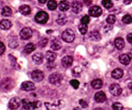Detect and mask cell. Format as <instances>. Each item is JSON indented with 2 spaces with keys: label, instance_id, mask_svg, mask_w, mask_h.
Returning <instances> with one entry per match:
<instances>
[{
  "label": "cell",
  "instance_id": "44dd1931",
  "mask_svg": "<svg viewBox=\"0 0 132 110\" xmlns=\"http://www.w3.org/2000/svg\"><path fill=\"white\" fill-rule=\"evenodd\" d=\"M90 85H92V87L94 88V89H100V88H101V87L103 86V82L101 79H97L92 80V83H90Z\"/></svg>",
  "mask_w": 132,
  "mask_h": 110
},
{
  "label": "cell",
  "instance_id": "d590c367",
  "mask_svg": "<svg viewBox=\"0 0 132 110\" xmlns=\"http://www.w3.org/2000/svg\"><path fill=\"white\" fill-rule=\"evenodd\" d=\"M112 109L113 110H122L123 109L122 104H120V103H119V102L114 103V104L112 105Z\"/></svg>",
  "mask_w": 132,
  "mask_h": 110
},
{
  "label": "cell",
  "instance_id": "30bf717a",
  "mask_svg": "<svg viewBox=\"0 0 132 110\" xmlns=\"http://www.w3.org/2000/svg\"><path fill=\"white\" fill-rule=\"evenodd\" d=\"M32 35H33V32L28 27L24 28V29H22L20 32V37L23 40H28V39L31 38Z\"/></svg>",
  "mask_w": 132,
  "mask_h": 110
},
{
  "label": "cell",
  "instance_id": "8fae6325",
  "mask_svg": "<svg viewBox=\"0 0 132 110\" xmlns=\"http://www.w3.org/2000/svg\"><path fill=\"white\" fill-rule=\"evenodd\" d=\"M21 88L24 91H33L35 89V85L31 81H24L21 85Z\"/></svg>",
  "mask_w": 132,
  "mask_h": 110
},
{
  "label": "cell",
  "instance_id": "83f0119b",
  "mask_svg": "<svg viewBox=\"0 0 132 110\" xmlns=\"http://www.w3.org/2000/svg\"><path fill=\"white\" fill-rule=\"evenodd\" d=\"M47 7L49 8L50 10L53 11V10H55L57 7V2L55 0H49L47 3Z\"/></svg>",
  "mask_w": 132,
  "mask_h": 110
},
{
  "label": "cell",
  "instance_id": "ba28073f",
  "mask_svg": "<svg viewBox=\"0 0 132 110\" xmlns=\"http://www.w3.org/2000/svg\"><path fill=\"white\" fill-rule=\"evenodd\" d=\"M102 14V10L99 6H94L89 9V15L93 17H99Z\"/></svg>",
  "mask_w": 132,
  "mask_h": 110
},
{
  "label": "cell",
  "instance_id": "d4e9b609",
  "mask_svg": "<svg viewBox=\"0 0 132 110\" xmlns=\"http://www.w3.org/2000/svg\"><path fill=\"white\" fill-rule=\"evenodd\" d=\"M35 50V45L34 43H32V42L27 43L24 48V51L26 54H29V53H31L32 51H34Z\"/></svg>",
  "mask_w": 132,
  "mask_h": 110
},
{
  "label": "cell",
  "instance_id": "3957f363",
  "mask_svg": "<svg viewBox=\"0 0 132 110\" xmlns=\"http://www.w3.org/2000/svg\"><path fill=\"white\" fill-rule=\"evenodd\" d=\"M48 19H49V15H48V14L44 11H39L35 16V22L38 23V24H45V23L48 21Z\"/></svg>",
  "mask_w": 132,
  "mask_h": 110
},
{
  "label": "cell",
  "instance_id": "4fadbf2b",
  "mask_svg": "<svg viewBox=\"0 0 132 110\" xmlns=\"http://www.w3.org/2000/svg\"><path fill=\"white\" fill-rule=\"evenodd\" d=\"M72 12L75 14H78L82 10V4H81L80 1H74L73 3L72 4Z\"/></svg>",
  "mask_w": 132,
  "mask_h": 110
},
{
  "label": "cell",
  "instance_id": "cb8c5ba5",
  "mask_svg": "<svg viewBox=\"0 0 132 110\" xmlns=\"http://www.w3.org/2000/svg\"><path fill=\"white\" fill-rule=\"evenodd\" d=\"M12 26V23L8 20H2L0 21V28L3 30H8Z\"/></svg>",
  "mask_w": 132,
  "mask_h": 110
},
{
  "label": "cell",
  "instance_id": "f1b7e54d",
  "mask_svg": "<svg viewBox=\"0 0 132 110\" xmlns=\"http://www.w3.org/2000/svg\"><path fill=\"white\" fill-rule=\"evenodd\" d=\"M1 13H2V15H4V16H10L12 15V10L8 6H5V7L2 8Z\"/></svg>",
  "mask_w": 132,
  "mask_h": 110
},
{
  "label": "cell",
  "instance_id": "8992f818",
  "mask_svg": "<svg viewBox=\"0 0 132 110\" xmlns=\"http://www.w3.org/2000/svg\"><path fill=\"white\" fill-rule=\"evenodd\" d=\"M110 92L113 96H115V97H119V96L121 94V92H122V89H121V87L119 86V84H116V83H114V84L110 85Z\"/></svg>",
  "mask_w": 132,
  "mask_h": 110
},
{
  "label": "cell",
  "instance_id": "b9f144b4",
  "mask_svg": "<svg viewBox=\"0 0 132 110\" xmlns=\"http://www.w3.org/2000/svg\"><path fill=\"white\" fill-rule=\"evenodd\" d=\"M84 4L87 5V6H90L92 4V1L90 0H84Z\"/></svg>",
  "mask_w": 132,
  "mask_h": 110
},
{
  "label": "cell",
  "instance_id": "836d02e7",
  "mask_svg": "<svg viewBox=\"0 0 132 110\" xmlns=\"http://www.w3.org/2000/svg\"><path fill=\"white\" fill-rule=\"evenodd\" d=\"M87 30H88V27H87L86 24H81V25L79 26V32L81 33V34H85V33H87Z\"/></svg>",
  "mask_w": 132,
  "mask_h": 110
},
{
  "label": "cell",
  "instance_id": "4316f807",
  "mask_svg": "<svg viewBox=\"0 0 132 110\" xmlns=\"http://www.w3.org/2000/svg\"><path fill=\"white\" fill-rule=\"evenodd\" d=\"M90 38L92 39V41H100L101 40V34H100L99 32L95 31V32H92L90 34Z\"/></svg>",
  "mask_w": 132,
  "mask_h": 110
},
{
  "label": "cell",
  "instance_id": "5bb4252c",
  "mask_svg": "<svg viewBox=\"0 0 132 110\" xmlns=\"http://www.w3.org/2000/svg\"><path fill=\"white\" fill-rule=\"evenodd\" d=\"M119 62L123 65H128L131 61V57L128 54H121L119 58Z\"/></svg>",
  "mask_w": 132,
  "mask_h": 110
},
{
  "label": "cell",
  "instance_id": "d6a6232c",
  "mask_svg": "<svg viewBox=\"0 0 132 110\" xmlns=\"http://www.w3.org/2000/svg\"><path fill=\"white\" fill-rule=\"evenodd\" d=\"M116 20H117V18H116V16L114 15H110L108 17H107V19H106L107 23H108L109 24H115Z\"/></svg>",
  "mask_w": 132,
  "mask_h": 110
},
{
  "label": "cell",
  "instance_id": "9a60e30c",
  "mask_svg": "<svg viewBox=\"0 0 132 110\" xmlns=\"http://www.w3.org/2000/svg\"><path fill=\"white\" fill-rule=\"evenodd\" d=\"M94 98H95V101L97 103H103L105 100H106V95H105L104 92L102 91H100V92H97L94 96Z\"/></svg>",
  "mask_w": 132,
  "mask_h": 110
},
{
  "label": "cell",
  "instance_id": "f6af8a7d",
  "mask_svg": "<svg viewBox=\"0 0 132 110\" xmlns=\"http://www.w3.org/2000/svg\"><path fill=\"white\" fill-rule=\"evenodd\" d=\"M128 88H129V89H131V90H132V81H130V82L128 83Z\"/></svg>",
  "mask_w": 132,
  "mask_h": 110
},
{
  "label": "cell",
  "instance_id": "7c38bea8",
  "mask_svg": "<svg viewBox=\"0 0 132 110\" xmlns=\"http://www.w3.org/2000/svg\"><path fill=\"white\" fill-rule=\"evenodd\" d=\"M73 62V58L72 56H64L62 59V64L64 68H69L72 65Z\"/></svg>",
  "mask_w": 132,
  "mask_h": 110
},
{
  "label": "cell",
  "instance_id": "d6986e66",
  "mask_svg": "<svg viewBox=\"0 0 132 110\" xmlns=\"http://www.w3.org/2000/svg\"><path fill=\"white\" fill-rule=\"evenodd\" d=\"M111 77L113 79H121L123 77V70L121 69H115L113 71L111 72Z\"/></svg>",
  "mask_w": 132,
  "mask_h": 110
},
{
  "label": "cell",
  "instance_id": "f546056e",
  "mask_svg": "<svg viewBox=\"0 0 132 110\" xmlns=\"http://www.w3.org/2000/svg\"><path fill=\"white\" fill-rule=\"evenodd\" d=\"M102 6L107 9H110L111 7H113V3L111 2V0H103Z\"/></svg>",
  "mask_w": 132,
  "mask_h": 110
},
{
  "label": "cell",
  "instance_id": "8d00e7d4",
  "mask_svg": "<svg viewBox=\"0 0 132 110\" xmlns=\"http://www.w3.org/2000/svg\"><path fill=\"white\" fill-rule=\"evenodd\" d=\"M90 16L89 15H84V16H82L81 17V23L82 24H88L89 23H90Z\"/></svg>",
  "mask_w": 132,
  "mask_h": 110
},
{
  "label": "cell",
  "instance_id": "ee69618b",
  "mask_svg": "<svg viewBox=\"0 0 132 110\" xmlns=\"http://www.w3.org/2000/svg\"><path fill=\"white\" fill-rule=\"evenodd\" d=\"M46 1H47V0H38V2L40 3V4H45Z\"/></svg>",
  "mask_w": 132,
  "mask_h": 110
},
{
  "label": "cell",
  "instance_id": "1f68e13d",
  "mask_svg": "<svg viewBox=\"0 0 132 110\" xmlns=\"http://www.w3.org/2000/svg\"><path fill=\"white\" fill-rule=\"evenodd\" d=\"M122 22L126 24H129L132 23V16L129 15H125L124 16L122 17Z\"/></svg>",
  "mask_w": 132,
  "mask_h": 110
},
{
  "label": "cell",
  "instance_id": "2e32d148",
  "mask_svg": "<svg viewBox=\"0 0 132 110\" xmlns=\"http://www.w3.org/2000/svg\"><path fill=\"white\" fill-rule=\"evenodd\" d=\"M56 57H57L56 53L53 52V51H48L45 54V58L49 63L53 62V61H55V59H56Z\"/></svg>",
  "mask_w": 132,
  "mask_h": 110
},
{
  "label": "cell",
  "instance_id": "6da1fadb",
  "mask_svg": "<svg viewBox=\"0 0 132 110\" xmlns=\"http://www.w3.org/2000/svg\"><path fill=\"white\" fill-rule=\"evenodd\" d=\"M23 108L26 110L29 109H36V108L41 106V102L40 101H34V102H30V101L26 100V99H23Z\"/></svg>",
  "mask_w": 132,
  "mask_h": 110
},
{
  "label": "cell",
  "instance_id": "e575fe53",
  "mask_svg": "<svg viewBox=\"0 0 132 110\" xmlns=\"http://www.w3.org/2000/svg\"><path fill=\"white\" fill-rule=\"evenodd\" d=\"M70 85H71V86H72L73 88L77 89V88H79V86H80V82L77 80V79H72V80L70 81Z\"/></svg>",
  "mask_w": 132,
  "mask_h": 110
},
{
  "label": "cell",
  "instance_id": "5b68a950",
  "mask_svg": "<svg viewBox=\"0 0 132 110\" xmlns=\"http://www.w3.org/2000/svg\"><path fill=\"white\" fill-rule=\"evenodd\" d=\"M62 77L61 74L59 73H53L51 74V75L49 76V82L51 83V84H53V85H58L61 83V81H62Z\"/></svg>",
  "mask_w": 132,
  "mask_h": 110
},
{
  "label": "cell",
  "instance_id": "484cf974",
  "mask_svg": "<svg viewBox=\"0 0 132 110\" xmlns=\"http://www.w3.org/2000/svg\"><path fill=\"white\" fill-rule=\"evenodd\" d=\"M56 22L59 25H63L67 23V16L65 15H60L57 18Z\"/></svg>",
  "mask_w": 132,
  "mask_h": 110
},
{
  "label": "cell",
  "instance_id": "603a6c76",
  "mask_svg": "<svg viewBox=\"0 0 132 110\" xmlns=\"http://www.w3.org/2000/svg\"><path fill=\"white\" fill-rule=\"evenodd\" d=\"M19 12H20L22 15H27L31 13V7L27 5H24V6H21L19 7Z\"/></svg>",
  "mask_w": 132,
  "mask_h": 110
},
{
  "label": "cell",
  "instance_id": "7a4b0ae2",
  "mask_svg": "<svg viewBox=\"0 0 132 110\" xmlns=\"http://www.w3.org/2000/svg\"><path fill=\"white\" fill-rule=\"evenodd\" d=\"M62 38L66 42H72L75 39V33L72 29H67L62 33Z\"/></svg>",
  "mask_w": 132,
  "mask_h": 110
},
{
  "label": "cell",
  "instance_id": "e0dca14e",
  "mask_svg": "<svg viewBox=\"0 0 132 110\" xmlns=\"http://www.w3.org/2000/svg\"><path fill=\"white\" fill-rule=\"evenodd\" d=\"M114 45L115 47L117 48L118 50H122L125 46V42H124V40L120 37H118V38L115 39L114 41Z\"/></svg>",
  "mask_w": 132,
  "mask_h": 110
},
{
  "label": "cell",
  "instance_id": "52a82bcc",
  "mask_svg": "<svg viewBox=\"0 0 132 110\" xmlns=\"http://www.w3.org/2000/svg\"><path fill=\"white\" fill-rule=\"evenodd\" d=\"M31 76H32V79H33L35 81H36V82H40V81H42L44 78V72L41 71V70H34V71L32 72Z\"/></svg>",
  "mask_w": 132,
  "mask_h": 110
},
{
  "label": "cell",
  "instance_id": "9c48e42d",
  "mask_svg": "<svg viewBox=\"0 0 132 110\" xmlns=\"http://www.w3.org/2000/svg\"><path fill=\"white\" fill-rule=\"evenodd\" d=\"M21 102H22V101L20 100V98H19V97H13V98L10 99L9 104H8V106H9V108H10V109H12V110L17 109V108L20 106Z\"/></svg>",
  "mask_w": 132,
  "mask_h": 110
},
{
  "label": "cell",
  "instance_id": "74e56055",
  "mask_svg": "<svg viewBox=\"0 0 132 110\" xmlns=\"http://www.w3.org/2000/svg\"><path fill=\"white\" fill-rule=\"evenodd\" d=\"M47 42H48L47 38H43L42 40L39 42V45H40L41 47H45V46L47 45Z\"/></svg>",
  "mask_w": 132,
  "mask_h": 110
},
{
  "label": "cell",
  "instance_id": "ffe728a7",
  "mask_svg": "<svg viewBox=\"0 0 132 110\" xmlns=\"http://www.w3.org/2000/svg\"><path fill=\"white\" fill-rule=\"evenodd\" d=\"M33 61L36 64H41L44 61V56L41 52H36L33 55Z\"/></svg>",
  "mask_w": 132,
  "mask_h": 110
},
{
  "label": "cell",
  "instance_id": "ac0fdd59",
  "mask_svg": "<svg viewBox=\"0 0 132 110\" xmlns=\"http://www.w3.org/2000/svg\"><path fill=\"white\" fill-rule=\"evenodd\" d=\"M70 8V4H69L68 1H66V0H62L59 3V9L60 11L62 12H65Z\"/></svg>",
  "mask_w": 132,
  "mask_h": 110
},
{
  "label": "cell",
  "instance_id": "ab89813d",
  "mask_svg": "<svg viewBox=\"0 0 132 110\" xmlns=\"http://www.w3.org/2000/svg\"><path fill=\"white\" fill-rule=\"evenodd\" d=\"M6 51V47H5V44L2 42H0V55L3 54L4 51Z\"/></svg>",
  "mask_w": 132,
  "mask_h": 110
},
{
  "label": "cell",
  "instance_id": "4dcf8cb0",
  "mask_svg": "<svg viewBox=\"0 0 132 110\" xmlns=\"http://www.w3.org/2000/svg\"><path fill=\"white\" fill-rule=\"evenodd\" d=\"M58 105H59V102H58V104H51V103L46 102L45 104H44V106H45L47 110H56Z\"/></svg>",
  "mask_w": 132,
  "mask_h": 110
},
{
  "label": "cell",
  "instance_id": "bcb514c9",
  "mask_svg": "<svg viewBox=\"0 0 132 110\" xmlns=\"http://www.w3.org/2000/svg\"><path fill=\"white\" fill-rule=\"evenodd\" d=\"M94 110H103L102 108H100V107H98V108H96V109H94Z\"/></svg>",
  "mask_w": 132,
  "mask_h": 110
},
{
  "label": "cell",
  "instance_id": "f35d334b",
  "mask_svg": "<svg viewBox=\"0 0 132 110\" xmlns=\"http://www.w3.org/2000/svg\"><path fill=\"white\" fill-rule=\"evenodd\" d=\"M79 103H80V106H81L82 108H87V107H88V104H87L86 101L83 100V99H81V100L79 101Z\"/></svg>",
  "mask_w": 132,
  "mask_h": 110
},
{
  "label": "cell",
  "instance_id": "7bdbcfd3",
  "mask_svg": "<svg viewBox=\"0 0 132 110\" xmlns=\"http://www.w3.org/2000/svg\"><path fill=\"white\" fill-rule=\"evenodd\" d=\"M132 3V0H124V4L125 5H129Z\"/></svg>",
  "mask_w": 132,
  "mask_h": 110
},
{
  "label": "cell",
  "instance_id": "7402d4cb",
  "mask_svg": "<svg viewBox=\"0 0 132 110\" xmlns=\"http://www.w3.org/2000/svg\"><path fill=\"white\" fill-rule=\"evenodd\" d=\"M61 47H62V44L58 39H54L51 42V49L53 51H58L61 49Z\"/></svg>",
  "mask_w": 132,
  "mask_h": 110
},
{
  "label": "cell",
  "instance_id": "60d3db41",
  "mask_svg": "<svg viewBox=\"0 0 132 110\" xmlns=\"http://www.w3.org/2000/svg\"><path fill=\"white\" fill-rule=\"evenodd\" d=\"M127 40H128V42H129V43H132V33H128V34L127 35Z\"/></svg>",
  "mask_w": 132,
  "mask_h": 110
},
{
  "label": "cell",
  "instance_id": "277c9868",
  "mask_svg": "<svg viewBox=\"0 0 132 110\" xmlns=\"http://www.w3.org/2000/svg\"><path fill=\"white\" fill-rule=\"evenodd\" d=\"M0 87H1V88H2L3 90H5V91H9L14 87L13 79H10V78H6V79H5L4 80L1 82Z\"/></svg>",
  "mask_w": 132,
  "mask_h": 110
}]
</instances>
